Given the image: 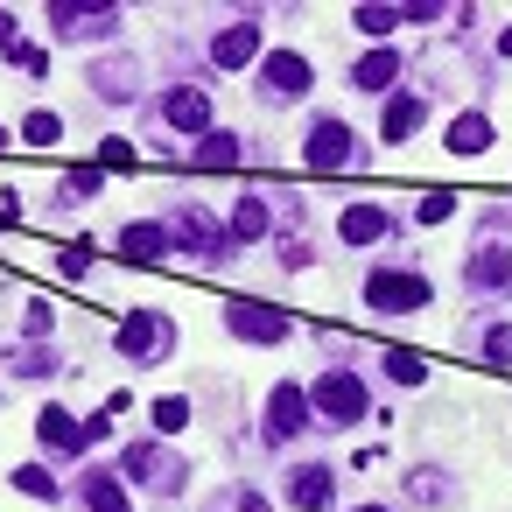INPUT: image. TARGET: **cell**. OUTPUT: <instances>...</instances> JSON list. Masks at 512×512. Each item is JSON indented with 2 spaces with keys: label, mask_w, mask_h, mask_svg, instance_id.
Listing matches in <instances>:
<instances>
[{
  "label": "cell",
  "mask_w": 512,
  "mask_h": 512,
  "mask_svg": "<svg viewBox=\"0 0 512 512\" xmlns=\"http://www.w3.org/2000/svg\"><path fill=\"white\" fill-rule=\"evenodd\" d=\"M498 57H512V29H505V36H498Z\"/></svg>",
  "instance_id": "38"
},
{
  "label": "cell",
  "mask_w": 512,
  "mask_h": 512,
  "mask_svg": "<svg viewBox=\"0 0 512 512\" xmlns=\"http://www.w3.org/2000/svg\"><path fill=\"white\" fill-rule=\"evenodd\" d=\"M239 512H274V505H267L260 491H239Z\"/></svg>",
  "instance_id": "36"
},
{
  "label": "cell",
  "mask_w": 512,
  "mask_h": 512,
  "mask_svg": "<svg viewBox=\"0 0 512 512\" xmlns=\"http://www.w3.org/2000/svg\"><path fill=\"white\" fill-rule=\"evenodd\" d=\"M0 148H8V127H0Z\"/></svg>",
  "instance_id": "40"
},
{
  "label": "cell",
  "mask_w": 512,
  "mask_h": 512,
  "mask_svg": "<svg viewBox=\"0 0 512 512\" xmlns=\"http://www.w3.org/2000/svg\"><path fill=\"white\" fill-rule=\"evenodd\" d=\"M358 29L365 36H393L400 29V8H358Z\"/></svg>",
  "instance_id": "28"
},
{
  "label": "cell",
  "mask_w": 512,
  "mask_h": 512,
  "mask_svg": "<svg viewBox=\"0 0 512 512\" xmlns=\"http://www.w3.org/2000/svg\"><path fill=\"white\" fill-rule=\"evenodd\" d=\"M253 57H260V29H253V22L218 29V43H211V64H218V71H246Z\"/></svg>",
  "instance_id": "13"
},
{
  "label": "cell",
  "mask_w": 512,
  "mask_h": 512,
  "mask_svg": "<svg viewBox=\"0 0 512 512\" xmlns=\"http://www.w3.org/2000/svg\"><path fill=\"white\" fill-rule=\"evenodd\" d=\"M99 155H106V169H120V176H134V169H141V155H134V141H106Z\"/></svg>",
  "instance_id": "30"
},
{
  "label": "cell",
  "mask_w": 512,
  "mask_h": 512,
  "mask_svg": "<svg viewBox=\"0 0 512 512\" xmlns=\"http://www.w3.org/2000/svg\"><path fill=\"white\" fill-rule=\"evenodd\" d=\"M169 239H176V246H190L197 260H225V253L239 246V239H232V225H218L204 204H183V211L169 218Z\"/></svg>",
  "instance_id": "1"
},
{
  "label": "cell",
  "mask_w": 512,
  "mask_h": 512,
  "mask_svg": "<svg viewBox=\"0 0 512 512\" xmlns=\"http://www.w3.org/2000/svg\"><path fill=\"white\" fill-rule=\"evenodd\" d=\"M99 183H106V169H71V176H64V190H71V197H92Z\"/></svg>",
  "instance_id": "32"
},
{
  "label": "cell",
  "mask_w": 512,
  "mask_h": 512,
  "mask_svg": "<svg viewBox=\"0 0 512 512\" xmlns=\"http://www.w3.org/2000/svg\"><path fill=\"white\" fill-rule=\"evenodd\" d=\"M421 113H428L421 99H407V92H393V99H386V113H379V134H386V141H407V134L421 127Z\"/></svg>",
  "instance_id": "19"
},
{
  "label": "cell",
  "mask_w": 512,
  "mask_h": 512,
  "mask_svg": "<svg viewBox=\"0 0 512 512\" xmlns=\"http://www.w3.org/2000/svg\"><path fill=\"white\" fill-rule=\"evenodd\" d=\"M85 498V512H134V498H127V477L120 470H85V484H78Z\"/></svg>",
  "instance_id": "14"
},
{
  "label": "cell",
  "mask_w": 512,
  "mask_h": 512,
  "mask_svg": "<svg viewBox=\"0 0 512 512\" xmlns=\"http://www.w3.org/2000/svg\"><path fill=\"white\" fill-rule=\"evenodd\" d=\"M442 148H449V155H484V148H491V120H484V113H456V120L442 127Z\"/></svg>",
  "instance_id": "15"
},
{
  "label": "cell",
  "mask_w": 512,
  "mask_h": 512,
  "mask_svg": "<svg viewBox=\"0 0 512 512\" xmlns=\"http://www.w3.org/2000/svg\"><path fill=\"white\" fill-rule=\"evenodd\" d=\"M155 428H162V435H183V428H190V400H183V393L155 400Z\"/></svg>",
  "instance_id": "26"
},
{
  "label": "cell",
  "mask_w": 512,
  "mask_h": 512,
  "mask_svg": "<svg viewBox=\"0 0 512 512\" xmlns=\"http://www.w3.org/2000/svg\"><path fill=\"white\" fill-rule=\"evenodd\" d=\"M15 491H29V498H43V505H50V498H57V477H50L43 463H22V470H15Z\"/></svg>",
  "instance_id": "27"
},
{
  "label": "cell",
  "mask_w": 512,
  "mask_h": 512,
  "mask_svg": "<svg viewBox=\"0 0 512 512\" xmlns=\"http://www.w3.org/2000/svg\"><path fill=\"white\" fill-rule=\"evenodd\" d=\"M29 337H50V302H29Z\"/></svg>",
  "instance_id": "35"
},
{
  "label": "cell",
  "mask_w": 512,
  "mask_h": 512,
  "mask_svg": "<svg viewBox=\"0 0 512 512\" xmlns=\"http://www.w3.org/2000/svg\"><path fill=\"white\" fill-rule=\"evenodd\" d=\"M470 288H512V253L477 246V253H470Z\"/></svg>",
  "instance_id": "21"
},
{
  "label": "cell",
  "mask_w": 512,
  "mask_h": 512,
  "mask_svg": "<svg viewBox=\"0 0 512 512\" xmlns=\"http://www.w3.org/2000/svg\"><path fill=\"white\" fill-rule=\"evenodd\" d=\"M302 155H309V169H323V176H337V169H358L365 155H358V134L344 127V120H316L309 127V141H302Z\"/></svg>",
  "instance_id": "2"
},
{
  "label": "cell",
  "mask_w": 512,
  "mask_h": 512,
  "mask_svg": "<svg viewBox=\"0 0 512 512\" xmlns=\"http://www.w3.org/2000/svg\"><path fill=\"white\" fill-rule=\"evenodd\" d=\"M0 50H15V15L0 8Z\"/></svg>",
  "instance_id": "37"
},
{
  "label": "cell",
  "mask_w": 512,
  "mask_h": 512,
  "mask_svg": "<svg viewBox=\"0 0 512 512\" xmlns=\"http://www.w3.org/2000/svg\"><path fill=\"white\" fill-rule=\"evenodd\" d=\"M414 218H421V225H442V218H456V197H449V190H428Z\"/></svg>",
  "instance_id": "29"
},
{
  "label": "cell",
  "mask_w": 512,
  "mask_h": 512,
  "mask_svg": "<svg viewBox=\"0 0 512 512\" xmlns=\"http://www.w3.org/2000/svg\"><path fill=\"white\" fill-rule=\"evenodd\" d=\"M50 22H57V36H64V43H106V36L120 29V15H113V8H78V0H71V8L57 0Z\"/></svg>",
  "instance_id": "6"
},
{
  "label": "cell",
  "mask_w": 512,
  "mask_h": 512,
  "mask_svg": "<svg viewBox=\"0 0 512 512\" xmlns=\"http://www.w3.org/2000/svg\"><path fill=\"white\" fill-rule=\"evenodd\" d=\"M225 323H232V337H246V344H281V337H288V309H274V302H246V295L225 302Z\"/></svg>",
  "instance_id": "4"
},
{
  "label": "cell",
  "mask_w": 512,
  "mask_h": 512,
  "mask_svg": "<svg viewBox=\"0 0 512 512\" xmlns=\"http://www.w3.org/2000/svg\"><path fill=\"white\" fill-rule=\"evenodd\" d=\"M393 78H400V50H372V57H358V71H351L358 92H386Z\"/></svg>",
  "instance_id": "18"
},
{
  "label": "cell",
  "mask_w": 512,
  "mask_h": 512,
  "mask_svg": "<svg viewBox=\"0 0 512 512\" xmlns=\"http://www.w3.org/2000/svg\"><path fill=\"white\" fill-rule=\"evenodd\" d=\"M162 127H169V134H211V99H204L197 85H176V92L162 99Z\"/></svg>",
  "instance_id": "8"
},
{
  "label": "cell",
  "mask_w": 512,
  "mask_h": 512,
  "mask_svg": "<svg viewBox=\"0 0 512 512\" xmlns=\"http://www.w3.org/2000/svg\"><path fill=\"white\" fill-rule=\"evenodd\" d=\"M267 218H274V211H267V197H239V204H232V239H260V232H267Z\"/></svg>",
  "instance_id": "23"
},
{
  "label": "cell",
  "mask_w": 512,
  "mask_h": 512,
  "mask_svg": "<svg viewBox=\"0 0 512 512\" xmlns=\"http://www.w3.org/2000/svg\"><path fill=\"white\" fill-rule=\"evenodd\" d=\"M260 92H267V99H302V92H309V57L274 50V57H267V71H260Z\"/></svg>",
  "instance_id": "9"
},
{
  "label": "cell",
  "mask_w": 512,
  "mask_h": 512,
  "mask_svg": "<svg viewBox=\"0 0 512 512\" xmlns=\"http://www.w3.org/2000/svg\"><path fill=\"white\" fill-rule=\"evenodd\" d=\"M337 232H344V246H372V239H386V232H393V218H386L379 204H351V211L337 218Z\"/></svg>",
  "instance_id": "16"
},
{
  "label": "cell",
  "mask_w": 512,
  "mask_h": 512,
  "mask_svg": "<svg viewBox=\"0 0 512 512\" xmlns=\"http://www.w3.org/2000/svg\"><path fill=\"white\" fill-rule=\"evenodd\" d=\"M113 344H120V358L148 365V358H162V351L176 344V323H169V316H155V309H134V316L113 330Z\"/></svg>",
  "instance_id": "3"
},
{
  "label": "cell",
  "mask_w": 512,
  "mask_h": 512,
  "mask_svg": "<svg viewBox=\"0 0 512 512\" xmlns=\"http://www.w3.org/2000/svg\"><path fill=\"white\" fill-rule=\"evenodd\" d=\"M386 379H393V386H421V379H428L421 351H386Z\"/></svg>",
  "instance_id": "25"
},
{
  "label": "cell",
  "mask_w": 512,
  "mask_h": 512,
  "mask_svg": "<svg viewBox=\"0 0 512 512\" xmlns=\"http://www.w3.org/2000/svg\"><path fill=\"white\" fill-rule=\"evenodd\" d=\"M22 141H29V148H57V141H64V120H57V113H29V120H22Z\"/></svg>",
  "instance_id": "24"
},
{
  "label": "cell",
  "mask_w": 512,
  "mask_h": 512,
  "mask_svg": "<svg viewBox=\"0 0 512 512\" xmlns=\"http://www.w3.org/2000/svg\"><path fill=\"white\" fill-rule=\"evenodd\" d=\"M302 421H309V393L302 386H274L267 393V435L288 442V435H302Z\"/></svg>",
  "instance_id": "11"
},
{
  "label": "cell",
  "mask_w": 512,
  "mask_h": 512,
  "mask_svg": "<svg viewBox=\"0 0 512 512\" xmlns=\"http://www.w3.org/2000/svg\"><path fill=\"white\" fill-rule=\"evenodd\" d=\"M120 477L155 484V491H176V484H183V456H176V449H162V442H134V449L120 456Z\"/></svg>",
  "instance_id": "5"
},
{
  "label": "cell",
  "mask_w": 512,
  "mask_h": 512,
  "mask_svg": "<svg viewBox=\"0 0 512 512\" xmlns=\"http://www.w3.org/2000/svg\"><path fill=\"white\" fill-rule=\"evenodd\" d=\"M288 498H295L302 512H323V505H330V470H323V463H302V470L288 477Z\"/></svg>",
  "instance_id": "17"
},
{
  "label": "cell",
  "mask_w": 512,
  "mask_h": 512,
  "mask_svg": "<svg viewBox=\"0 0 512 512\" xmlns=\"http://www.w3.org/2000/svg\"><path fill=\"white\" fill-rule=\"evenodd\" d=\"M316 414H323V421H337V428H351V421L365 414V386H358L351 372H330V379H316Z\"/></svg>",
  "instance_id": "7"
},
{
  "label": "cell",
  "mask_w": 512,
  "mask_h": 512,
  "mask_svg": "<svg viewBox=\"0 0 512 512\" xmlns=\"http://www.w3.org/2000/svg\"><path fill=\"white\" fill-rule=\"evenodd\" d=\"M365 302L372 309H421L428 302V281L421 274H372L365 281Z\"/></svg>",
  "instance_id": "10"
},
{
  "label": "cell",
  "mask_w": 512,
  "mask_h": 512,
  "mask_svg": "<svg viewBox=\"0 0 512 512\" xmlns=\"http://www.w3.org/2000/svg\"><path fill=\"white\" fill-rule=\"evenodd\" d=\"M414 498L421 505H442V470H414Z\"/></svg>",
  "instance_id": "33"
},
{
  "label": "cell",
  "mask_w": 512,
  "mask_h": 512,
  "mask_svg": "<svg viewBox=\"0 0 512 512\" xmlns=\"http://www.w3.org/2000/svg\"><path fill=\"white\" fill-rule=\"evenodd\" d=\"M484 358H491V365H512V323H498V330L484 337Z\"/></svg>",
  "instance_id": "31"
},
{
  "label": "cell",
  "mask_w": 512,
  "mask_h": 512,
  "mask_svg": "<svg viewBox=\"0 0 512 512\" xmlns=\"http://www.w3.org/2000/svg\"><path fill=\"white\" fill-rule=\"evenodd\" d=\"M169 246H176L169 225H127V232H120V253H127V260H162Z\"/></svg>",
  "instance_id": "20"
},
{
  "label": "cell",
  "mask_w": 512,
  "mask_h": 512,
  "mask_svg": "<svg viewBox=\"0 0 512 512\" xmlns=\"http://www.w3.org/2000/svg\"><path fill=\"white\" fill-rule=\"evenodd\" d=\"M239 162H246L239 134H204V148H197V169H239Z\"/></svg>",
  "instance_id": "22"
},
{
  "label": "cell",
  "mask_w": 512,
  "mask_h": 512,
  "mask_svg": "<svg viewBox=\"0 0 512 512\" xmlns=\"http://www.w3.org/2000/svg\"><path fill=\"white\" fill-rule=\"evenodd\" d=\"M57 267H64V281H85V246H64Z\"/></svg>",
  "instance_id": "34"
},
{
  "label": "cell",
  "mask_w": 512,
  "mask_h": 512,
  "mask_svg": "<svg viewBox=\"0 0 512 512\" xmlns=\"http://www.w3.org/2000/svg\"><path fill=\"white\" fill-rule=\"evenodd\" d=\"M358 512H386V505H358Z\"/></svg>",
  "instance_id": "39"
},
{
  "label": "cell",
  "mask_w": 512,
  "mask_h": 512,
  "mask_svg": "<svg viewBox=\"0 0 512 512\" xmlns=\"http://www.w3.org/2000/svg\"><path fill=\"white\" fill-rule=\"evenodd\" d=\"M36 442H43L50 456H78V449H92V442H85V421H71L64 407H43V414H36Z\"/></svg>",
  "instance_id": "12"
}]
</instances>
